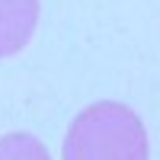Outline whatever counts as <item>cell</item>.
Segmentation results:
<instances>
[{"mask_svg":"<svg viewBox=\"0 0 160 160\" xmlns=\"http://www.w3.org/2000/svg\"><path fill=\"white\" fill-rule=\"evenodd\" d=\"M64 160H148L141 118L122 102L87 106L71 122Z\"/></svg>","mask_w":160,"mask_h":160,"instance_id":"obj_1","label":"cell"},{"mask_svg":"<svg viewBox=\"0 0 160 160\" xmlns=\"http://www.w3.org/2000/svg\"><path fill=\"white\" fill-rule=\"evenodd\" d=\"M38 0H0V58L16 55L32 38Z\"/></svg>","mask_w":160,"mask_h":160,"instance_id":"obj_2","label":"cell"},{"mask_svg":"<svg viewBox=\"0 0 160 160\" xmlns=\"http://www.w3.org/2000/svg\"><path fill=\"white\" fill-rule=\"evenodd\" d=\"M0 160H51V157L42 141L22 135V131H13V135L0 138Z\"/></svg>","mask_w":160,"mask_h":160,"instance_id":"obj_3","label":"cell"}]
</instances>
